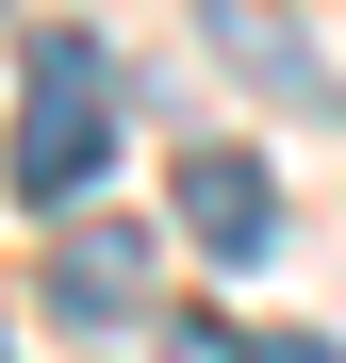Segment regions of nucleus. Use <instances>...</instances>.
<instances>
[{
    "label": "nucleus",
    "mask_w": 346,
    "mask_h": 363,
    "mask_svg": "<svg viewBox=\"0 0 346 363\" xmlns=\"http://www.w3.org/2000/svg\"><path fill=\"white\" fill-rule=\"evenodd\" d=\"M99 149H115L99 50H83V33H50V67H33V99H17V133H0V165H17V199H33V215H67L83 182H99Z\"/></svg>",
    "instance_id": "1"
},
{
    "label": "nucleus",
    "mask_w": 346,
    "mask_h": 363,
    "mask_svg": "<svg viewBox=\"0 0 346 363\" xmlns=\"http://www.w3.org/2000/svg\"><path fill=\"white\" fill-rule=\"evenodd\" d=\"M149 281H165L149 215H67V248H50V330H132Z\"/></svg>",
    "instance_id": "2"
},
{
    "label": "nucleus",
    "mask_w": 346,
    "mask_h": 363,
    "mask_svg": "<svg viewBox=\"0 0 346 363\" xmlns=\"http://www.w3.org/2000/svg\"><path fill=\"white\" fill-rule=\"evenodd\" d=\"M182 248H198V264H264V248H280L264 149H182Z\"/></svg>",
    "instance_id": "3"
},
{
    "label": "nucleus",
    "mask_w": 346,
    "mask_h": 363,
    "mask_svg": "<svg viewBox=\"0 0 346 363\" xmlns=\"http://www.w3.org/2000/svg\"><path fill=\"white\" fill-rule=\"evenodd\" d=\"M198 33H214V50H231V67H248L264 99H330V67H313V33H297V17H264V0H214Z\"/></svg>",
    "instance_id": "4"
},
{
    "label": "nucleus",
    "mask_w": 346,
    "mask_h": 363,
    "mask_svg": "<svg viewBox=\"0 0 346 363\" xmlns=\"http://www.w3.org/2000/svg\"><path fill=\"white\" fill-rule=\"evenodd\" d=\"M165 363H264L248 330H214V314H182V330H165Z\"/></svg>",
    "instance_id": "5"
},
{
    "label": "nucleus",
    "mask_w": 346,
    "mask_h": 363,
    "mask_svg": "<svg viewBox=\"0 0 346 363\" xmlns=\"http://www.w3.org/2000/svg\"><path fill=\"white\" fill-rule=\"evenodd\" d=\"M264 363H346V347H313V330H280V347H264Z\"/></svg>",
    "instance_id": "6"
},
{
    "label": "nucleus",
    "mask_w": 346,
    "mask_h": 363,
    "mask_svg": "<svg viewBox=\"0 0 346 363\" xmlns=\"http://www.w3.org/2000/svg\"><path fill=\"white\" fill-rule=\"evenodd\" d=\"M0 363H17V347H0Z\"/></svg>",
    "instance_id": "7"
}]
</instances>
